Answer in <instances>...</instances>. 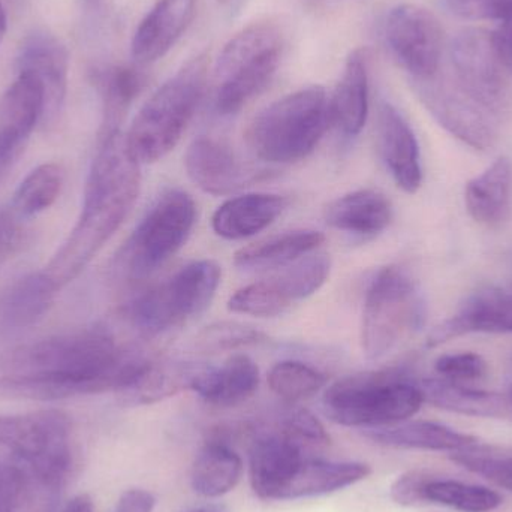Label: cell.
<instances>
[{"label":"cell","mask_w":512,"mask_h":512,"mask_svg":"<svg viewBox=\"0 0 512 512\" xmlns=\"http://www.w3.org/2000/svg\"><path fill=\"white\" fill-rule=\"evenodd\" d=\"M150 358L123 348L102 327L0 352V399L51 400L128 390Z\"/></svg>","instance_id":"1"},{"label":"cell","mask_w":512,"mask_h":512,"mask_svg":"<svg viewBox=\"0 0 512 512\" xmlns=\"http://www.w3.org/2000/svg\"><path fill=\"white\" fill-rule=\"evenodd\" d=\"M141 191V164L123 132L99 140L80 218L45 271L60 288L77 279L122 227Z\"/></svg>","instance_id":"2"},{"label":"cell","mask_w":512,"mask_h":512,"mask_svg":"<svg viewBox=\"0 0 512 512\" xmlns=\"http://www.w3.org/2000/svg\"><path fill=\"white\" fill-rule=\"evenodd\" d=\"M209 77V54L192 57L138 111L126 144L141 165L161 161L176 149L194 119Z\"/></svg>","instance_id":"3"},{"label":"cell","mask_w":512,"mask_h":512,"mask_svg":"<svg viewBox=\"0 0 512 512\" xmlns=\"http://www.w3.org/2000/svg\"><path fill=\"white\" fill-rule=\"evenodd\" d=\"M331 120V102L325 90L306 87L264 108L249 126L248 143L261 161L292 164L318 147Z\"/></svg>","instance_id":"4"},{"label":"cell","mask_w":512,"mask_h":512,"mask_svg":"<svg viewBox=\"0 0 512 512\" xmlns=\"http://www.w3.org/2000/svg\"><path fill=\"white\" fill-rule=\"evenodd\" d=\"M424 403L420 385L402 370H379L346 376L325 391L322 408L333 423L345 427L393 426L414 417Z\"/></svg>","instance_id":"5"},{"label":"cell","mask_w":512,"mask_h":512,"mask_svg":"<svg viewBox=\"0 0 512 512\" xmlns=\"http://www.w3.org/2000/svg\"><path fill=\"white\" fill-rule=\"evenodd\" d=\"M282 51V32L268 21L251 24L231 38L216 62V111L233 116L264 92L279 68Z\"/></svg>","instance_id":"6"},{"label":"cell","mask_w":512,"mask_h":512,"mask_svg":"<svg viewBox=\"0 0 512 512\" xmlns=\"http://www.w3.org/2000/svg\"><path fill=\"white\" fill-rule=\"evenodd\" d=\"M221 277V265L213 259L189 262L170 279L137 295L126 306V316L141 336L167 333L209 309Z\"/></svg>","instance_id":"7"},{"label":"cell","mask_w":512,"mask_h":512,"mask_svg":"<svg viewBox=\"0 0 512 512\" xmlns=\"http://www.w3.org/2000/svg\"><path fill=\"white\" fill-rule=\"evenodd\" d=\"M426 319V307L411 274L399 265L381 268L364 298L361 348L367 360L394 351Z\"/></svg>","instance_id":"8"},{"label":"cell","mask_w":512,"mask_h":512,"mask_svg":"<svg viewBox=\"0 0 512 512\" xmlns=\"http://www.w3.org/2000/svg\"><path fill=\"white\" fill-rule=\"evenodd\" d=\"M195 222L194 198L180 189L165 192L129 237L123 249V270L132 279L152 276L186 245Z\"/></svg>","instance_id":"9"},{"label":"cell","mask_w":512,"mask_h":512,"mask_svg":"<svg viewBox=\"0 0 512 512\" xmlns=\"http://www.w3.org/2000/svg\"><path fill=\"white\" fill-rule=\"evenodd\" d=\"M0 445L26 463L39 483L57 490L71 468V420L56 409L0 415Z\"/></svg>","instance_id":"10"},{"label":"cell","mask_w":512,"mask_h":512,"mask_svg":"<svg viewBox=\"0 0 512 512\" xmlns=\"http://www.w3.org/2000/svg\"><path fill=\"white\" fill-rule=\"evenodd\" d=\"M418 98L436 122L475 150H489L498 140V114L472 98L454 77L441 71L427 80L412 81Z\"/></svg>","instance_id":"11"},{"label":"cell","mask_w":512,"mask_h":512,"mask_svg":"<svg viewBox=\"0 0 512 512\" xmlns=\"http://www.w3.org/2000/svg\"><path fill=\"white\" fill-rule=\"evenodd\" d=\"M450 57L454 80L499 116L510 98V68L493 32L478 27L463 30L451 42Z\"/></svg>","instance_id":"12"},{"label":"cell","mask_w":512,"mask_h":512,"mask_svg":"<svg viewBox=\"0 0 512 512\" xmlns=\"http://www.w3.org/2000/svg\"><path fill=\"white\" fill-rule=\"evenodd\" d=\"M385 38L394 59L408 72L411 81L427 80L441 71L444 29L429 9L412 3L391 9Z\"/></svg>","instance_id":"13"},{"label":"cell","mask_w":512,"mask_h":512,"mask_svg":"<svg viewBox=\"0 0 512 512\" xmlns=\"http://www.w3.org/2000/svg\"><path fill=\"white\" fill-rule=\"evenodd\" d=\"M185 168L201 191L216 197L234 194L270 176V171L245 164L230 146L210 137L192 141L186 150Z\"/></svg>","instance_id":"14"},{"label":"cell","mask_w":512,"mask_h":512,"mask_svg":"<svg viewBox=\"0 0 512 512\" xmlns=\"http://www.w3.org/2000/svg\"><path fill=\"white\" fill-rule=\"evenodd\" d=\"M18 74H30L44 89L42 125H51L62 111L68 90L69 56L65 45L47 32H33L21 44Z\"/></svg>","instance_id":"15"},{"label":"cell","mask_w":512,"mask_h":512,"mask_svg":"<svg viewBox=\"0 0 512 512\" xmlns=\"http://www.w3.org/2000/svg\"><path fill=\"white\" fill-rule=\"evenodd\" d=\"M472 333L511 334L512 295L496 286H483L472 292L456 315L430 331L427 346L436 348Z\"/></svg>","instance_id":"16"},{"label":"cell","mask_w":512,"mask_h":512,"mask_svg":"<svg viewBox=\"0 0 512 512\" xmlns=\"http://www.w3.org/2000/svg\"><path fill=\"white\" fill-rule=\"evenodd\" d=\"M376 137L382 161L396 185L406 194H415L423 183L420 144L402 113L388 102L379 107Z\"/></svg>","instance_id":"17"},{"label":"cell","mask_w":512,"mask_h":512,"mask_svg":"<svg viewBox=\"0 0 512 512\" xmlns=\"http://www.w3.org/2000/svg\"><path fill=\"white\" fill-rule=\"evenodd\" d=\"M303 462L301 444L289 436L279 433L259 438L249 456V478L255 495L264 501H283Z\"/></svg>","instance_id":"18"},{"label":"cell","mask_w":512,"mask_h":512,"mask_svg":"<svg viewBox=\"0 0 512 512\" xmlns=\"http://www.w3.org/2000/svg\"><path fill=\"white\" fill-rule=\"evenodd\" d=\"M60 289L45 270L9 283L0 292V331L15 333L39 324L53 309Z\"/></svg>","instance_id":"19"},{"label":"cell","mask_w":512,"mask_h":512,"mask_svg":"<svg viewBox=\"0 0 512 512\" xmlns=\"http://www.w3.org/2000/svg\"><path fill=\"white\" fill-rule=\"evenodd\" d=\"M197 0H158L132 38V57L140 65L162 59L191 26Z\"/></svg>","instance_id":"20"},{"label":"cell","mask_w":512,"mask_h":512,"mask_svg":"<svg viewBox=\"0 0 512 512\" xmlns=\"http://www.w3.org/2000/svg\"><path fill=\"white\" fill-rule=\"evenodd\" d=\"M259 387V369L245 354L227 358L219 367L204 366L192 391L218 408H234L251 399Z\"/></svg>","instance_id":"21"},{"label":"cell","mask_w":512,"mask_h":512,"mask_svg":"<svg viewBox=\"0 0 512 512\" xmlns=\"http://www.w3.org/2000/svg\"><path fill=\"white\" fill-rule=\"evenodd\" d=\"M288 200L276 194H245L218 207L212 218L216 236L245 240L267 230L285 212Z\"/></svg>","instance_id":"22"},{"label":"cell","mask_w":512,"mask_h":512,"mask_svg":"<svg viewBox=\"0 0 512 512\" xmlns=\"http://www.w3.org/2000/svg\"><path fill=\"white\" fill-rule=\"evenodd\" d=\"M324 219L334 230L373 237L390 227L393 206L382 192L360 189L328 203Z\"/></svg>","instance_id":"23"},{"label":"cell","mask_w":512,"mask_h":512,"mask_svg":"<svg viewBox=\"0 0 512 512\" xmlns=\"http://www.w3.org/2000/svg\"><path fill=\"white\" fill-rule=\"evenodd\" d=\"M465 206L469 216L486 227H499L511 215L512 167L501 156L480 176L469 180L465 188Z\"/></svg>","instance_id":"24"},{"label":"cell","mask_w":512,"mask_h":512,"mask_svg":"<svg viewBox=\"0 0 512 512\" xmlns=\"http://www.w3.org/2000/svg\"><path fill=\"white\" fill-rule=\"evenodd\" d=\"M424 402L456 414L481 418H511L512 411L505 394L478 390L442 378L421 381Z\"/></svg>","instance_id":"25"},{"label":"cell","mask_w":512,"mask_h":512,"mask_svg":"<svg viewBox=\"0 0 512 512\" xmlns=\"http://www.w3.org/2000/svg\"><path fill=\"white\" fill-rule=\"evenodd\" d=\"M331 114L348 137H355L363 131L369 116V71L363 50L352 51L346 59L331 101Z\"/></svg>","instance_id":"26"},{"label":"cell","mask_w":512,"mask_h":512,"mask_svg":"<svg viewBox=\"0 0 512 512\" xmlns=\"http://www.w3.org/2000/svg\"><path fill=\"white\" fill-rule=\"evenodd\" d=\"M366 438L385 447L406 448V450L453 451L474 444L477 439L466 433L457 432L444 424L432 421H408L393 426L369 429Z\"/></svg>","instance_id":"27"},{"label":"cell","mask_w":512,"mask_h":512,"mask_svg":"<svg viewBox=\"0 0 512 512\" xmlns=\"http://www.w3.org/2000/svg\"><path fill=\"white\" fill-rule=\"evenodd\" d=\"M324 240V234L319 231H288L240 249L234 256V264L245 271H277L318 251Z\"/></svg>","instance_id":"28"},{"label":"cell","mask_w":512,"mask_h":512,"mask_svg":"<svg viewBox=\"0 0 512 512\" xmlns=\"http://www.w3.org/2000/svg\"><path fill=\"white\" fill-rule=\"evenodd\" d=\"M243 460L224 439L216 436L204 445L195 459L191 486L197 495L215 499L236 489L242 480Z\"/></svg>","instance_id":"29"},{"label":"cell","mask_w":512,"mask_h":512,"mask_svg":"<svg viewBox=\"0 0 512 512\" xmlns=\"http://www.w3.org/2000/svg\"><path fill=\"white\" fill-rule=\"evenodd\" d=\"M370 474L372 469L364 463L304 459L289 483L283 501L330 495L366 480Z\"/></svg>","instance_id":"30"},{"label":"cell","mask_w":512,"mask_h":512,"mask_svg":"<svg viewBox=\"0 0 512 512\" xmlns=\"http://www.w3.org/2000/svg\"><path fill=\"white\" fill-rule=\"evenodd\" d=\"M204 366L188 361L150 360L137 381L119 394L128 405H152L180 391L192 390L195 378Z\"/></svg>","instance_id":"31"},{"label":"cell","mask_w":512,"mask_h":512,"mask_svg":"<svg viewBox=\"0 0 512 512\" xmlns=\"http://www.w3.org/2000/svg\"><path fill=\"white\" fill-rule=\"evenodd\" d=\"M102 98L99 140L122 131L123 120L147 84V75L135 66H113L96 78Z\"/></svg>","instance_id":"32"},{"label":"cell","mask_w":512,"mask_h":512,"mask_svg":"<svg viewBox=\"0 0 512 512\" xmlns=\"http://www.w3.org/2000/svg\"><path fill=\"white\" fill-rule=\"evenodd\" d=\"M44 89L30 74H18L17 80L0 98V132L30 138L44 117Z\"/></svg>","instance_id":"33"},{"label":"cell","mask_w":512,"mask_h":512,"mask_svg":"<svg viewBox=\"0 0 512 512\" xmlns=\"http://www.w3.org/2000/svg\"><path fill=\"white\" fill-rule=\"evenodd\" d=\"M63 182L65 173L60 165H39L20 183L9 209L23 222L35 218L56 203L62 192Z\"/></svg>","instance_id":"34"},{"label":"cell","mask_w":512,"mask_h":512,"mask_svg":"<svg viewBox=\"0 0 512 512\" xmlns=\"http://www.w3.org/2000/svg\"><path fill=\"white\" fill-rule=\"evenodd\" d=\"M451 462L512 492V450L474 442L450 453Z\"/></svg>","instance_id":"35"},{"label":"cell","mask_w":512,"mask_h":512,"mask_svg":"<svg viewBox=\"0 0 512 512\" xmlns=\"http://www.w3.org/2000/svg\"><path fill=\"white\" fill-rule=\"evenodd\" d=\"M426 502L444 505L462 512H492L498 510L504 499L495 490L475 484L432 478L424 490Z\"/></svg>","instance_id":"36"},{"label":"cell","mask_w":512,"mask_h":512,"mask_svg":"<svg viewBox=\"0 0 512 512\" xmlns=\"http://www.w3.org/2000/svg\"><path fill=\"white\" fill-rule=\"evenodd\" d=\"M331 261L325 254H309L277 270L271 279L294 303L322 288L330 276Z\"/></svg>","instance_id":"37"},{"label":"cell","mask_w":512,"mask_h":512,"mask_svg":"<svg viewBox=\"0 0 512 512\" xmlns=\"http://www.w3.org/2000/svg\"><path fill=\"white\" fill-rule=\"evenodd\" d=\"M271 391L285 402L309 399L327 385V376L300 361H280L268 373Z\"/></svg>","instance_id":"38"},{"label":"cell","mask_w":512,"mask_h":512,"mask_svg":"<svg viewBox=\"0 0 512 512\" xmlns=\"http://www.w3.org/2000/svg\"><path fill=\"white\" fill-rule=\"evenodd\" d=\"M291 304L282 289L268 277L234 292L228 300V310L256 318H273L285 313Z\"/></svg>","instance_id":"39"},{"label":"cell","mask_w":512,"mask_h":512,"mask_svg":"<svg viewBox=\"0 0 512 512\" xmlns=\"http://www.w3.org/2000/svg\"><path fill=\"white\" fill-rule=\"evenodd\" d=\"M267 342V334L242 322L221 321L207 325L194 339V349L203 354L236 351Z\"/></svg>","instance_id":"40"},{"label":"cell","mask_w":512,"mask_h":512,"mask_svg":"<svg viewBox=\"0 0 512 512\" xmlns=\"http://www.w3.org/2000/svg\"><path fill=\"white\" fill-rule=\"evenodd\" d=\"M435 370L439 378L459 384L480 381L487 375V363L475 352L445 354L436 360Z\"/></svg>","instance_id":"41"},{"label":"cell","mask_w":512,"mask_h":512,"mask_svg":"<svg viewBox=\"0 0 512 512\" xmlns=\"http://www.w3.org/2000/svg\"><path fill=\"white\" fill-rule=\"evenodd\" d=\"M282 433L297 441L313 445H328L331 442L321 421L304 408H291L282 418Z\"/></svg>","instance_id":"42"},{"label":"cell","mask_w":512,"mask_h":512,"mask_svg":"<svg viewBox=\"0 0 512 512\" xmlns=\"http://www.w3.org/2000/svg\"><path fill=\"white\" fill-rule=\"evenodd\" d=\"M450 14L463 20L505 21L512 20V0H444Z\"/></svg>","instance_id":"43"},{"label":"cell","mask_w":512,"mask_h":512,"mask_svg":"<svg viewBox=\"0 0 512 512\" xmlns=\"http://www.w3.org/2000/svg\"><path fill=\"white\" fill-rule=\"evenodd\" d=\"M432 478V475L424 471L405 472L391 484V499L402 507H417L424 504V490Z\"/></svg>","instance_id":"44"},{"label":"cell","mask_w":512,"mask_h":512,"mask_svg":"<svg viewBox=\"0 0 512 512\" xmlns=\"http://www.w3.org/2000/svg\"><path fill=\"white\" fill-rule=\"evenodd\" d=\"M26 489V478L17 466L0 463V512H15L20 508Z\"/></svg>","instance_id":"45"},{"label":"cell","mask_w":512,"mask_h":512,"mask_svg":"<svg viewBox=\"0 0 512 512\" xmlns=\"http://www.w3.org/2000/svg\"><path fill=\"white\" fill-rule=\"evenodd\" d=\"M26 240L24 222L9 207H0V255L15 254L23 248Z\"/></svg>","instance_id":"46"},{"label":"cell","mask_w":512,"mask_h":512,"mask_svg":"<svg viewBox=\"0 0 512 512\" xmlns=\"http://www.w3.org/2000/svg\"><path fill=\"white\" fill-rule=\"evenodd\" d=\"M27 143H29V138L0 132V185L8 179L11 171L14 170L18 159L26 150Z\"/></svg>","instance_id":"47"},{"label":"cell","mask_w":512,"mask_h":512,"mask_svg":"<svg viewBox=\"0 0 512 512\" xmlns=\"http://www.w3.org/2000/svg\"><path fill=\"white\" fill-rule=\"evenodd\" d=\"M156 507V498L152 493L143 489L126 490L113 512H153Z\"/></svg>","instance_id":"48"},{"label":"cell","mask_w":512,"mask_h":512,"mask_svg":"<svg viewBox=\"0 0 512 512\" xmlns=\"http://www.w3.org/2000/svg\"><path fill=\"white\" fill-rule=\"evenodd\" d=\"M493 36L508 68L512 69V20L501 23L499 29L493 32Z\"/></svg>","instance_id":"49"},{"label":"cell","mask_w":512,"mask_h":512,"mask_svg":"<svg viewBox=\"0 0 512 512\" xmlns=\"http://www.w3.org/2000/svg\"><path fill=\"white\" fill-rule=\"evenodd\" d=\"M62 512H95L90 496L78 495L65 505Z\"/></svg>","instance_id":"50"},{"label":"cell","mask_w":512,"mask_h":512,"mask_svg":"<svg viewBox=\"0 0 512 512\" xmlns=\"http://www.w3.org/2000/svg\"><path fill=\"white\" fill-rule=\"evenodd\" d=\"M505 397H507L508 403H510L512 411V358L508 363L507 376H505Z\"/></svg>","instance_id":"51"},{"label":"cell","mask_w":512,"mask_h":512,"mask_svg":"<svg viewBox=\"0 0 512 512\" xmlns=\"http://www.w3.org/2000/svg\"><path fill=\"white\" fill-rule=\"evenodd\" d=\"M189 512H230V510L222 504H210L204 505V507L195 508V510Z\"/></svg>","instance_id":"52"},{"label":"cell","mask_w":512,"mask_h":512,"mask_svg":"<svg viewBox=\"0 0 512 512\" xmlns=\"http://www.w3.org/2000/svg\"><path fill=\"white\" fill-rule=\"evenodd\" d=\"M6 26H8V20H6L5 8H3L2 2H0V42H2L3 36H5Z\"/></svg>","instance_id":"53"},{"label":"cell","mask_w":512,"mask_h":512,"mask_svg":"<svg viewBox=\"0 0 512 512\" xmlns=\"http://www.w3.org/2000/svg\"><path fill=\"white\" fill-rule=\"evenodd\" d=\"M54 508H56V499L50 496L41 507L36 508V510L32 512H54Z\"/></svg>","instance_id":"54"},{"label":"cell","mask_w":512,"mask_h":512,"mask_svg":"<svg viewBox=\"0 0 512 512\" xmlns=\"http://www.w3.org/2000/svg\"><path fill=\"white\" fill-rule=\"evenodd\" d=\"M221 5H225V3L231 2V0H218Z\"/></svg>","instance_id":"55"}]
</instances>
